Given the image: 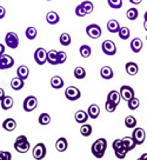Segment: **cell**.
<instances>
[{"mask_svg": "<svg viewBox=\"0 0 147 160\" xmlns=\"http://www.w3.org/2000/svg\"><path fill=\"white\" fill-rule=\"evenodd\" d=\"M51 86L53 87V88H56V90L62 88V86H64V80H62V78L59 77V75H54V77H52Z\"/></svg>", "mask_w": 147, "mask_h": 160, "instance_id": "obj_26", "label": "cell"}, {"mask_svg": "<svg viewBox=\"0 0 147 160\" xmlns=\"http://www.w3.org/2000/svg\"><path fill=\"white\" fill-rule=\"evenodd\" d=\"M92 154L96 157V159H101L105 155V152L107 150V140L104 138H99L96 139L93 144H92Z\"/></svg>", "mask_w": 147, "mask_h": 160, "instance_id": "obj_1", "label": "cell"}, {"mask_svg": "<svg viewBox=\"0 0 147 160\" xmlns=\"http://www.w3.org/2000/svg\"><path fill=\"white\" fill-rule=\"evenodd\" d=\"M86 33L91 39H99L101 37V27L96 24H91L86 27Z\"/></svg>", "mask_w": 147, "mask_h": 160, "instance_id": "obj_3", "label": "cell"}, {"mask_svg": "<svg viewBox=\"0 0 147 160\" xmlns=\"http://www.w3.org/2000/svg\"><path fill=\"white\" fill-rule=\"evenodd\" d=\"M15 127H17V121L14 119H12V118H7V119L4 120V122H2V128L7 132H12V131L15 130Z\"/></svg>", "mask_w": 147, "mask_h": 160, "instance_id": "obj_16", "label": "cell"}, {"mask_svg": "<svg viewBox=\"0 0 147 160\" xmlns=\"http://www.w3.org/2000/svg\"><path fill=\"white\" fill-rule=\"evenodd\" d=\"M127 152H128V150H127L126 147L124 146V144L119 145L117 148H114V153H115V155H117L118 159H124V158L126 157Z\"/></svg>", "mask_w": 147, "mask_h": 160, "instance_id": "obj_28", "label": "cell"}, {"mask_svg": "<svg viewBox=\"0 0 147 160\" xmlns=\"http://www.w3.org/2000/svg\"><path fill=\"white\" fill-rule=\"evenodd\" d=\"M137 119H135V117H133V115H128L125 118V126H126L127 128H134L135 126H137Z\"/></svg>", "mask_w": 147, "mask_h": 160, "instance_id": "obj_31", "label": "cell"}, {"mask_svg": "<svg viewBox=\"0 0 147 160\" xmlns=\"http://www.w3.org/2000/svg\"><path fill=\"white\" fill-rule=\"evenodd\" d=\"M126 17L128 20H131V21H133V20H137L138 17H139V12H138L137 8H134V7H132V8H130V10H127L126 12Z\"/></svg>", "mask_w": 147, "mask_h": 160, "instance_id": "obj_33", "label": "cell"}, {"mask_svg": "<svg viewBox=\"0 0 147 160\" xmlns=\"http://www.w3.org/2000/svg\"><path fill=\"white\" fill-rule=\"evenodd\" d=\"M47 62L51 65H59L58 64V51L51 50L47 52Z\"/></svg>", "mask_w": 147, "mask_h": 160, "instance_id": "obj_21", "label": "cell"}, {"mask_svg": "<svg viewBox=\"0 0 147 160\" xmlns=\"http://www.w3.org/2000/svg\"><path fill=\"white\" fill-rule=\"evenodd\" d=\"M144 18H145V19H147V12L145 13V14H144Z\"/></svg>", "mask_w": 147, "mask_h": 160, "instance_id": "obj_52", "label": "cell"}, {"mask_svg": "<svg viewBox=\"0 0 147 160\" xmlns=\"http://www.w3.org/2000/svg\"><path fill=\"white\" fill-rule=\"evenodd\" d=\"M17 75L21 78L22 80H26L28 78V75H30V70H28V67L25 65H21L18 67V70H17Z\"/></svg>", "mask_w": 147, "mask_h": 160, "instance_id": "obj_22", "label": "cell"}, {"mask_svg": "<svg viewBox=\"0 0 147 160\" xmlns=\"http://www.w3.org/2000/svg\"><path fill=\"white\" fill-rule=\"evenodd\" d=\"M67 60V54L64 51H58V64L61 65Z\"/></svg>", "mask_w": 147, "mask_h": 160, "instance_id": "obj_43", "label": "cell"}, {"mask_svg": "<svg viewBox=\"0 0 147 160\" xmlns=\"http://www.w3.org/2000/svg\"><path fill=\"white\" fill-rule=\"evenodd\" d=\"M139 160H147V153H144V154L139 158Z\"/></svg>", "mask_w": 147, "mask_h": 160, "instance_id": "obj_50", "label": "cell"}, {"mask_svg": "<svg viewBox=\"0 0 147 160\" xmlns=\"http://www.w3.org/2000/svg\"><path fill=\"white\" fill-rule=\"evenodd\" d=\"M87 112H88V115H90L91 119H96L99 117V114H100V108L96 104H92V105H90Z\"/></svg>", "mask_w": 147, "mask_h": 160, "instance_id": "obj_23", "label": "cell"}, {"mask_svg": "<svg viewBox=\"0 0 147 160\" xmlns=\"http://www.w3.org/2000/svg\"><path fill=\"white\" fill-rule=\"evenodd\" d=\"M101 50L106 55H114L117 53V46L112 40H105L101 45Z\"/></svg>", "mask_w": 147, "mask_h": 160, "instance_id": "obj_6", "label": "cell"}, {"mask_svg": "<svg viewBox=\"0 0 147 160\" xmlns=\"http://www.w3.org/2000/svg\"><path fill=\"white\" fill-rule=\"evenodd\" d=\"M132 137L134 138V140L137 141L138 145H141V144H144L145 138H146L145 130H144V128H140V127L134 128V131H133V133H132Z\"/></svg>", "mask_w": 147, "mask_h": 160, "instance_id": "obj_12", "label": "cell"}, {"mask_svg": "<svg viewBox=\"0 0 147 160\" xmlns=\"http://www.w3.org/2000/svg\"><path fill=\"white\" fill-rule=\"evenodd\" d=\"M59 41H60V44L62 46H68L71 44V35L68 33H62L60 35V38H59Z\"/></svg>", "mask_w": 147, "mask_h": 160, "instance_id": "obj_39", "label": "cell"}, {"mask_svg": "<svg viewBox=\"0 0 147 160\" xmlns=\"http://www.w3.org/2000/svg\"><path fill=\"white\" fill-rule=\"evenodd\" d=\"M139 105H140V101H139V99L135 98V97L127 101V106H128V108H130V110H132V111L137 110L138 107H139Z\"/></svg>", "mask_w": 147, "mask_h": 160, "instance_id": "obj_38", "label": "cell"}, {"mask_svg": "<svg viewBox=\"0 0 147 160\" xmlns=\"http://www.w3.org/2000/svg\"><path fill=\"white\" fill-rule=\"evenodd\" d=\"M74 118H76V121L78 124H85L87 120L90 119V115H88V112H86V111L79 110L76 112Z\"/></svg>", "mask_w": 147, "mask_h": 160, "instance_id": "obj_13", "label": "cell"}, {"mask_svg": "<svg viewBox=\"0 0 147 160\" xmlns=\"http://www.w3.org/2000/svg\"><path fill=\"white\" fill-rule=\"evenodd\" d=\"M12 159V154L10 152L6 151H0V160H11Z\"/></svg>", "mask_w": 147, "mask_h": 160, "instance_id": "obj_45", "label": "cell"}, {"mask_svg": "<svg viewBox=\"0 0 147 160\" xmlns=\"http://www.w3.org/2000/svg\"><path fill=\"white\" fill-rule=\"evenodd\" d=\"M76 14L78 15V17H85V15L87 14L86 12H85V10H84V7H82V5H78L76 7Z\"/></svg>", "mask_w": 147, "mask_h": 160, "instance_id": "obj_44", "label": "cell"}, {"mask_svg": "<svg viewBox=\"0 0 147 160\" xmlns=\"http://www.w3.org/2000/svg\"><path fill=\"white\" fill-rule=\"evenodd\" d=\"M24 110L26 112H32V111H34L37 108V106H38V100L34 95H28V97H26L25 100H24Z\"/></svg>", "mask_w": 147, "mask_h": 160, "instance_id": "obj_5", "label": "cell"}, {"mask_svg": "<svg viewBox=\"0 0 147 160\" xmlns=\"http://www.w3.org/2000/svg\"><path fill=\"white\" fill-rule=\"evenodd\" d=\"M146 39H147V35H146Z\"/></svg>", "mask_w": 147, "mask_h": 160, "instance_id": "obj_54", "label": "cell"}, {"mask_svg": "<svg viewBox=\"0 0 147 160\" xmlns=\"http://www.w3.org/2000/svg\"><path fill=\"white\" fill-rule=\"evenodd\" d=\"M25 85V82H24V80L19 78V77H15L13 79L11 80V87L13 88L14 91H20L22 87Z\"/></svg>", "mask_w": 147, "mask_h": 160, "instance_id": "obj_20", "label": "cell"}, {"mask_svg": "<svg viewBox=\"0 0 147 160\" xmlns=\"http://www.w3.org/2000/svg\"><path fill=\"white\" fill-rule=\"evenodd\" d=\"M46 1H51V0H46Z\"/></svg>", "mask_w": 147, "mask_h": 160, "instance_id": "obj_53", "label": "cell"}, {"mask_svg": "<svg viewBox=\"0 0 147 160\" xmlns=\"http://www.w3.org/2000/svg\"><path fill=\"white\" fill-rule=\"evenodd\" d=\"M141 1H142V0H130V2H131V4H133V5H139Z\"/></svg>", "mask_w": 147, "mask_h": 160, "instance_id": "obj_48", "label": "cell"}, {"mask_svg": "<svg viewBox=\"0 0 147 160\" xmlns=\"http://www.w3.org/2000/svg\"><path fill=\"white\" fill-rule=\"evenodd\" d=\"M81 5H82V7H84V10H85V12H86L87 14L92 13V12H93V10H94V6H93V4H92L91 1H88V0H86V1H82V2H81Z\"/></svg>", "mask_w": 147, "mask_h": 160, "instance_id": "obj_40", "label": "cell"}, {"mask_svg": "<svg viewBox=\"0 0 147 160\" xmlns=\"http://www.w3.org/2000/svg\"><path fill=\"white\" fill-rule=\"evenodd\" d=\"M37 28L36 27H33V26H31V27H27V30L25 31V35L26 38L28 40H34L37 37Z\"/></svg>", "mask_w": 147, "mask_h": 160, "instance_id": "obj_32", "label": "cell"}, {"mask_svg": "<svg viewBox=\"0 0 147 160\" xmlns=\"http://www.w3.org/2000/svg\"><path fill=\"white\" fill-rule=\"evenodd\" d=\"M92 132H93V128H92L91 125H88V124H81V127H80V133L81 135H84V137H90L92 134Z\"/></svg>", "mask_w": 147, "mask_h": 160, "instance_id": "obj_30", "label": "cell"}, {"mask_svg": "<svg viewBox=\"0 0 147 160\" xmlns=\"http://www.w3.org/2000/svg\"><path fill=\"white\" fill-rule=\"evenodd\" d=\"M107 30H108L110 33H118L119 30H120V25H119V22L117 20L112 19L107 22Z\"/></svg>", "mask_w": 147, "mask_h": 160, "instance_id": "obj_24", "label": "cell"}, {"mask_svg": "<svg viewBox=\"0 0 147 160\" xmlns=\"http://www.w3.org/2000/svg\"><path fill=\"white\" fill-rule=\"evenodd\" d=\"M117 104H114L113 101H111V100H107L106 104H105V108H106L107 112H110V113H112V112H114V111L117 110Z\"/></svg>", "mask_w": 147, "mask_h": 160, "instance_id": "obj_42", "label": "cell"}, {"mask_svg": "<svg viewBox=\"0 0 147 160\" xmlns=\"http://www.w3.org/2000/svg\"><path fill=\"white\" fill-rule=\"evenodd\" d=\"M110 7L114 8V10H119L122 7V0H107Z\"/></svg>", "mask_w": 147, "mask_h": 160, "instance_id": "obj_41", "label": "cell"}, {"mask_svg": "<svg viewBox=\"0 0 147 160\" xmlns=\"http://www.w3.org/2000/svg\"><path fill=\"white\" fill-rule=\"evenodd\" d=\"M80 91L76 88V86H68L66 90H65V97L71 101H76L80 98Z\"/></svg>", "mask_w": 147, "mask_h": 160, "instance_id": "obj_7", "label": "cell"}, {"mask_svg": "<svg viewBox=\"0 0 147 160\" xmlns=\"http://www.w3.org/2000/svg\"><path fill=\"white\" fill-rule=\"evenodd\" d=\"M38 120H39V124L40 125L46 126L51 122V117H50V114H47V113H41L39 115V119Z\"/></svg>", "mask_w": 147, "mask_h": 160, "instance_id": "obj_37", "label": "cell"}, {"mask_svg": "<svg viewBox=\"0 0 147 160\" xmlns=\"http://www.w3.org/2000/svg\"><path fill=\"white\" fill-rule=\"evenodd\" d=\"M120 99H121V94H120V91H111L108 95H107V100H111L114 104L119 105L120 102Z\"/></svg>", "mask_w": 147, "mask_h": 160, "instance_id": "obj_25", "label": "cell"}, {"mask_svg": "<svg viewBox=\"0 0 147 160\" xmlns=\"http://www.w3.org/2000/svg\"><path fill=\"white\" fill-rule=\"evenodd\" d=\"M14 148L19 153H26L30 150V141L27 140V137L19 135L14 141Z\"/></svg>", "mask_w": 147, "mask_h": 160, "instance_id": "obj_2", "label": "cell"}, {"mask_svg": "<svg viewBox=\"0 0 147 160\" xmlns=\"http://www.w3.org/2000/svg\"><path fill=\"white\" fill-rule=\"evenodd\" d=\"M4 98H5V91L0 87V101L4 99Z\"/></svg>", "mask_w": 147, "mask_h": 160, "instance_id": "obj_47", "label": "cell"}, {"mask_svg": "<svg viewBox=\"0 0 147 160\" xmlns=\"http://www.w3.org/2000/svg\"><path fill=\"white\" fill-rule=\"evenodd\" d=\"M144 28H145V31L147 32V19L144 20Z\"/></svg>", "mask_w": 147, "mask_h": 160, "instance_id": "obj_51", "label": "cell"}, {"mask_svg": "<svg viewBox=\"0 0 147 160\" xmlns=\"http://www.w3.org/2000/svg\"><path fill=\"white\" fill-rule=\"evenodd\" d=\"M5 42L12 50H15L19 46V37L14 32H8L5 37Z\"/></svg>", "mask_w": 147, "mask_h": 160, "instance_id": "obj_4", "label": "cell"}, {"mask_svg": "<svg viewBox=\"0 0 147 160\" xmlns=\"http://www.w3.org/2000/svg\"><path fill=\"white\" fill-rule=\"evenodd\" d=\"M79 52H80V55L82 58H88L92 53V50L88 45H82V46H80Z\"/></svg>", "mask_w": 147, "mask_h": 160, "instance_id": "obj_35", "label": "cell"}, {"mask_svg": "<svg viewBox=\"0 0 147 160\" xmlns=\"http://www.w3.org/2000/svg\"><path fill=\"white\" fill-rule=\"evenodd\" d=\"M4 52H5V46L2 45V44H0V55L4 54Z\"/></svg>", "mask_w": 147, "mask_h": 160, "instance_id": "obj_49", "label": "cell"}, {"mask_svg": "<svg viewBox=\"0 0 147 160\" xmlns=\"http://www.w3.org/2000/svg\"><path fill=\"white\" fill-rule=\"evenodd\" d=\"M74 77H76L78 80L84 79V78L86 77V71H85V68L81 67V66H78L76 70H74Z\"/></svg>", "mask_w": 147, "mask_h": 160, "instance_id": "obj_34", "label": "cell"}, {"mask_svg": "<svg viewBox=\"0 0 147 160\" xmlns=\"http://www.w3.org/2000/svg\"><path fill=\"white\" fill-rule=\"evenodd\" d=\"M59 20H60V17L59 14L54 12V11H51V12H48L47 14H46V21L50 24V25H56L58 22H59Z\"/></svg>", "mask_w": 147, "mask_h": 160, "instance_id": "obj_14", "label": "cell"}, {"mask_svg": "<svg viewBox=\"0 0 147 160\" xmlns=\"http://www.w3.org/2000/svg\"><path fill=\"white\" fill-rule=\"evenodd\" d=\"M67 147H68V142H67L66 138H64V137H60L59 139L56 140V148L58 152H65L67 150Z\"/></svg>", "mask_w": 147, "mask_h": 160, "instance_id": "obj_18", "label": "cell"}, {"mask_svg": "<svg viewBox=\"0 0 147 160\" xmlns=\"http://www.w3.org/2000/svg\"><path fill=\"white\" fill-rule=\"evenodd\" d=\"M100 75H101L102 79L110 80L114 77V72L112 70L110 66H104L101 70H100Z\"/></svg>", "mask_w": 147, "mask_h": 160, "instance_id": "obj_17", "label": "cell"}, {"mask_svg": "<svg viewBox=\"0 0 147 160\" xmlns=\"http://www.w3.org/2000/svg\"><path fill=\"white\" fill-rule=\"evenodd\" d=\"M13 104H14V101H13V99H12V97H10V95H5V98L1 100V108L5 111L10 110V108H12Z\"/></svg>", "mask_w": 147, "mask_h": 160, "instance_id": "obj_27", "label": "cell"}, {"mask_svg": "<svg viewBox=\"0 0 147 160\" xmlns=\"http://www.w3.org/2000/svg\"><path fill=\"white\" fill-rule=\"evenodd\" d=\"M14 65V59L7 54L0 55V70H8Z\"/></svg>", "mask_w": 147, "mask_h": 160, "instance_id": "obj_9", "label": "cell"}, {"mask_svg": "<svg viewBox=\"0 0 147 160\" xmlns=\"http://www.w3.org/2000/svg\"><path fill=\"white\" fill-rule=\"evenodd\" d=\"M32 154H33V158L37 160H41L45 158L46 155V146L42 144V142H39V144H37L34 146V148H33V152H32Z\"/></svg>", "mask_w": 147, "mask_h": 160, "instance_id": "obj_8", "label": "cell"}, {"mask_svg": "<svg viewBox=\"0 0 147 160\" xmlns=\"http://www.w3.org/2000/svg\"><path fill=\"white\" fill-rule=\"evenodd\" d=\"M120 94H121V99L128 101V100H131L132 98H134V90H133L131 86L124 85L120 88Z\"/></svg>", "mask_w": 147, "mask_h": 160, "instance_id": "obj_11", "label": "cell"}, {"mask_svg": "<svg viewBox=\"0 0 147 160\" xmlns=\"http://www.w3.org/2000/svg\"><path fill=\"white\" fill-rule=\"evenodd\" d=\"M122 144H124V146H125L128 151L134 150L135 146L138 145L137 141L134 140L133 137H124V138H122Z\"/></svg>", "mask_w": 147, "mask_h": 160, "instance_id": "obj_15", "label": "cell"}, {"mask_svg": "<svg viewBox=\"0 0 147 160\" xmlns=\"http://www.w3.org/2000/svg\"><path fill=\"white\" fill-rule=\"evenodd\" d=\"M118 33H119V38L121 40H127L130 38V34H131L128 27H120V30H119Z\"/></svg>", "mask_w": 147, "mask_h": 160, "instance_id": "obj_36", "label": "cell"}, {"mask_svg": "<svg viewBox=\"0 0 147 160\" xmlns=\"http://www.w3.org/2000/svg\"><path fill=\"white\" fill-rule=\"evenodd\" d=\"M125 68H126V72L128 75H135L138 73V71H139L138 64L134 62V61H128L126 66H125Z\"/></svg>", "mask_w": 147, "mask_h": 160, "instance_id": "obj_19", "label": "cell"}, {"mask_svg": "<svg viewBox=\"0 0 147 160\" xmlns=\"http://www.w3.org/2000/svg\"><path fill=\"white\" fill-rule=\"evenodd\" d=\"M142 48V41L141 39H139V38H134V39L131 41V50L134 52V53H138V52H140Z\"/></svg>", "mask_w": 147, "mask_h": 160, "instance_id": "obj_29", "label": "cell"}, {"mask_svg": "<svg viewBox=\"0 0 147 160\" xmlns=\"http://www.w3.org/2000/svg\"><path fill=\"white\" fill-rule=\"evenodd\" d=\"M5 15H6L5 7H4V6H0V20L4 19V18H5Z\"/></svg>", "mask_w": 147, "mask_h": 160, "instance_id": "obj_46", "label": "cell"}, {"mask_svg": "<svg viewBox=\"0 0 147 160\" xmlns=\"http://www.w3.org/2000/svg\"><path fill=\"white\" fill-rule=\"evenodd\" d=\"M34 60L38 65H44L46 61H47V52H46L44 48H37L36 52H34Z\"/></svg>", "mask_w": 147, "mask_h": 160, "instance_id": "obj_10", "label": "cell"}]
</instances>
